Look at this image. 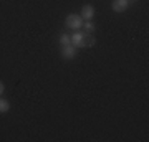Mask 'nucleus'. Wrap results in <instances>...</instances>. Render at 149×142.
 <instances>
[{
  "instance_id": "9",
  "label": "nucleus",
  "mask_w": 149,
  "mask_h": 142,
  "mask_svg": "<svg viewBox=\"0 0 149 142\" xmlns=\"http://www.w3.org/2000/svg\"><path fill=\"white\" fill-rule=\"evenodd\" d=\"M70 43H71V37H70L68 33H61L60 35V45L65 46V45H70Z\"/></svg>"
},
{
  "instance_id": "7",
  "label": "nucleus",
  "mask_w": 149,
  "mask_h": 142,
  "mask_svg": "<svg viewBox=\"0 0 149 142\" xmlns=\"http://www.w3.org/2000/svg\"><path fill=\"white\" fill-rule=\"evenodd\" d=\"M8 111H10V103L0 96V114H5Z\"/></svg>"
},
{
  "instance_id": "8",
  "label": "nucleus",
  "mask_w": 149,
  "mask_h": 142,
  "mask_svg": "<svg viewBox=\"0 0 149 142\" xmlns=\"http://www.w3.org/2000/svg\"><path fill=\"white\" fill-rule=\"evenodd\" d=\"M83 43H85V48H88V46H93V45L96 43V40H95L93 35H86L85 33V40H83Z\"/></svg>"
},
{
  "instance_id": "4",
  "label": "nucleus",
  "mask_w": 149,
  "mask_h": 142,
  "mask_svg": "<svg viewBox=\"0 0 149 142\" xmlns=\"http://www.w3.org/2000/svg\"><path fill=\"white\" fill-rule=\"evenodd\" d=\"M76 51H78V48H74L71 43L70 45H65V46H61V58L70 61V60H73L76 56Z\"/></svg>"
},
{
  "instance_id": "5",
  "label": "nucleus",
  "mask_w": 149,
  "mask_h": 142,
  "mask_svg": "<svg viewBox=\"0 0 149 142\" xmlns=\"http://www.w3.org/2000/svg\"><path fill=\"white\" fill-rule=\"evenodd\" d=\"M129 3H131L129 0H113L111 8H113V12H116V13H123V12L128 10Z\"/></svg>"
},
{
  "instance_id": "3",
  "label": "nucleus",
  "mask_w": 149,
  "mask_h": 142,
  "mask_svg": "<svg viewBox=\"0 0 149 142\" xmlns=\"http://www.w3.org/2000/svg\"><path fill=\"white\" fill-rule=\"evenodd\" d=\"M70 37H71V45L74 48H85V43H83V40H85V32L83 30H76Z\"/></svg>"
},
{
  "instance_id": "2",
  "label": "nucleus",
  "mask_w": 149,
  "mask_h": 142,
  "mask_svg": "<svg viewBox=\"0 0 149 142\" xmlns=\"http://www.w3.org/2000/svg\"><path fill=\"white\" fill-rule=\"evenodd\" d=\"M95 7L90 5V3H86V5L81 7V12H80V17L83 18L85 21H91L93 18H95Z\"/></svg>"
},
{
  "instance_id": "6",
  "label": "nucleus",
  "mask_w": 149,
  "mask_h": 142,
  "mask_svg": "<svg viewBox=\"0 0 149 142\" xmlns=\"http://www.w3.org/2000/svg\"><path fill=\"white\" fill-rule=\"evenodd\" d=\"M81 30H83L86 35H93V32H95V25H93V21H83Z\"/></svg>"
},
{
  "instance_id": "1",
  "label": "nucleus",
  "mask_w": 149,
  "mask_h": 142,
  "mask_svg": "<svg viewBox=\"0 0 149 142\" xmlns=\"http://www.w3.org/2000/svg\"><path fill=\"white\" fill-rule=\"evenodd\" d=\"M83 18H81L78 13H71V15L66 17V20H65V25L68 26L70 30H73V32H76V30H81V26H83Z\"/></svg>"
},
{
  "instance_id": "10",
  "label": "nucleus",
  "mask_w": 149,
  "mask_h": 142,
  "mask_svg": "<svg viewBox=\"0 0 149 142\" xmlns=\"http://www.w3.org/2000/svg\"><path fill=\"white\" fill-rule=\"evenodd\" d=\"M3 91H5V84H3L2 81H0V96L3 94Z\"/></svg>"
}]
</instances>
